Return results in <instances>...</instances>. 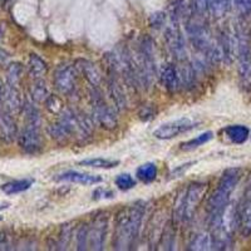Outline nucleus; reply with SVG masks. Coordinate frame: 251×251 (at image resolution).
Returning a JSON list of instances; mask_svg holds the SVG:
<instances>
[{
  "instance_id": "obj_1",
  "label": "nucleus",
  "mask_w": 251,
  "mask_h": 251,
  "mask_svg": "<svg viewBox=\"0 0 251 251\" xmlns=\"http://www.w3.org/2000/svg\"><path fill=\"white\" fill-rule=\"evenodd\" d=\"M145 210V203L138 201L118 212L113 235V246L116 250H128L133 246L140 235Z\"/></svg>"
},
{
  "instance_id": "obj_2",
  "label": "nucleus",
  "mask_w": 251,
  "mask_h": 251,
  "mask_svg": "<svg viewBox=\"0 0 251 251\" xmlns=\"http://www.w3.org/2000/svg\"><path fill=\"white\" fill-rule=\"evenodd\" d=\"M211 217V235H212V249L225 250L231 245L232 239L236 227L239 226V216H237V207L234 203L228 202L223 210Z\"/></svg>"
},
{
  "instance_id": "obj_3",
  "label": "nucleus",
  "mask_w": 251,
  "mask_h": 251,
  "mask_svg": "<svg viewBox=\"0 0 251 251\" xmlns=\"http://www.w3.org/2000/svg\"><path fill=\"white\" fill-rule=\"evenodd\" d=\"M237 39V59H239L240 84L245 91H251V38L245 23L240 22L235 30Z\"/></svg>"
},
{
  "instance_id": "obj_4",
  "label": "nucleus",
  "mask_w": 251,
  "mask_h": 251,
  "mask_svg": "<svg viewBox=\"0 0 251 251\" xmlns=\"http://www.w3.org/2000/svg\"><path fill=\"white\" fill-rule=\"evenodd\" d=\"M240 177H241V174H240L239 169H228L224 172L217 183L216 190L212 192L211 196L208 197L207 203H206V210L208 211V214H216L227 205L232 191L239 183Z\"/></svg>"
},
{
  "instance_id": "obj_5",
  "label": "nucleus",
  "mask_w": 251,
  "mask_h": 251,
  "mask_svg": "<svg viewBox=\"0 0 251 251\" xmlns=\"http://www.w3.org/2000/svg\"><path fill=\"white\" fill-rule=\"evenodd\" d=\"M206 191H207V183L206 182L191 183L183 196H181L177 201L176 208H175V217L177 220H182V221H190L202 201Z\"/></svg>"
},
{
  "instance_id": "obj_6",
  "label": "nucleus",
  "mask_w": 251,
  "mask_h": 251,
  "mask_svg": "<svg viewBox=\"0 0 251 251\" xmlns=\"http://www.w3.org/2000/svg\"><path fill=\"white\" fill-rule=\"evenodd\" d=\"M154 44L150 35H143L138 44L137 66L140 71L141 86L150 88L156 77V60H154Z\"/></svg>"
},
{
  "instance_id": "obj_7",
  "label": "nucleus",
  "mask_w": 251,
  "mask_h": 251,
  "mask_svg": "<svg viewBox=\"0 0 251 251\" xmlns=\"http://www.w3.org/2000/svg\"><path fill=\"white\" fill-rule=\"evenodd\" d=\"M91 97L94 118L97 120V122L102 126L103 128L109 129V131L116 128L118 125L116 111L104 100L97 87H93V91L91 92Z\"/></svg>"
},
{
  "instance_id": "obj_8",
  "label": "nucleus",
  "mask_w": 251,
  "mask_h": 251,
  "mask_svg": "<svg viewBox=\"0 0 251 251\" xmlns=\"http://www.w3.org/2000/svg\"><path fill=\"white\" fill-rule=\"evenodd\" d=\"M165 40L167 44V48L171 51L175 59L183 62L187 55V49H186V40L182 34L178 22L171 20V24L166 26L165 29Z\"/></svg>"
},
{
  "instance_id": "obj_9",
  "label": "nucleus",
  "mask_w": 251,
  "mask_h": 251,
  "mask_svg": "<svg viewBox=\"0 0 251 251\" xmlns=\"http://www.w3.org/2000/svg\"><path fill=\"white\" fill-rule=\"evenodd\" d=\"M197 126L196 122L191 121L190 118H180V120L171 121V122L163 123L156 131L153 132V136L158 140H171L177 137L180 134L191 131Z\"/></svg>"
},
{
  "instance_id": "obj_10",
  "label": "nucleus",
  "mask_w": 251,
  "mask_h": 251,
  "mask_svg": "<svg viewBox=\"0 0 251 251\" xmlns=\"http://www.w3.org/2000/svg\"><path fill=\"white\" fill-rule=\"evenodd\" d=\"M53 82L58 91L62 94H71L77 84V69L75 66L60 64L57 67L53 75Z\"/></svg>"
},
{
  "instance_id": "obj_11",
  "label": "nucleus",
  "mask_w": 251,
  "mask_h": 251,
  "mask_svg": "<svg viewBox=\"0 0 251 251\" xmlns=\"http://www.w3.org/2000/svg\"><path fill=\"white\" fill-rule=\"evenodd\" d=\"M18 142L20 149L28 153H37L43 147V138L40 134L39 127L26 125L18 134Z\"/></svg>"
},
{
  "instance_id": "obj_12",
  "label": "nucleus",
  "mask_w": 251,
  "mask_h": 251,
  "mask_svg": "<svg viewBox=\"0 0 251 251\" xmlns=\"http://www.w3.org/2000/svg\"><path fill=\"white\" fill-rule=\"evenodd\" d=\"M108 230V220L106 216L96 217L88 227V246L93 250H102L104 248V240Z\"/></svg>"
},
{
  "instance_id": "obj_13",
  "label": "nucleus",
  "mask_w": 251,
  "mask_h": 251,
  "mask_svg": "<svg viewBox=\"0 0 251 251\" xmlns=\"http://www.w3.org/2000/svg\"><path fill=\"white\" fill-rule=\"evenodd\" d=\"M117 75V72L111 69L108 80H107V88H108L109 97H111V100L114 103V108L117 109V111H123L126 106H127V98H126L125 91H123L122 86H121Z\"/></svg>"
},
{
  "instance_id": "obj_14",
  "label": "nucleus",
  "mask_w": 251,
  "mask_h": 251,
  "mask_svg": "<svg viewBox=\"0 0 251 251\" xmlns=\"http://www.w3.org/2000/svg\"><path fill=\"white\" fill-rule=\"evenodd\" d=\"M239 227L244 236L251 235V188L244 194L243 200L237 207Z\"/></svg>"
},
{
  "instance_id": "obj_15",
  "label": "nucleus",
  "mask_w": 251,
  "mask_h": 251,
  "mask_svg": "<svg viewBox=\"0 0 251 251\" xmlns=\"http://www.w3.org/2000/svg\"><path fill=\"white\" fill-rule=\"evenodd\" d=\"M160 77L163 87L170 93H175V92L178 91V88L182 84L181 83L180 69L177 68L176 64H174V63H166L162 69H161Z\"/></svg>"
},
{
  "instance_id": "obj_16",
  "label": "nucleus",
  "mask_w": 251,
  "mask_h": 251,
  "mask_svg": "<svg viewBox=\"0 0 251 251\" xmlns=\"http://www.w3.org/2000/svg\"><path fill=\"white\" fill-rule=\"evenodd\" d=\"M0 137L5 142H13L18 138V127L12 113L5 108H0Z\"/></svg>"
},
{
  "instance_id": "obj_17",
  "label": "nucleus",
  "mask_w": 251,
  "mask_h": 251,
  "mask_svg": "<svg viewBox=\"0 0 251 251\" xmlns=\"http://www.w3.org/2000/svg\"><path fill=\"white\" fill-rule=\"evenodd\" d=\"M75 69L77 72H79L83 77L88 80V83L92 87H97L102 82V77H100V71L97 69V67L94 66L93 63L88 59H78L75 62Z\"/></svg>"
},
{
  "instance_id": "obj_18",
  "label": "nucleus",
  "mask_w": 251,
  "mask_h": 251,
  "mask_svg": "<svg viewBox=\"0 0 251 251\" xmlns=\"http://www.w3.org/2000/svg\"><path fill=\"white\" fill-rule=\"evenodd\" d=\"M58 181H67V182L79 183V185H96V183L102 182V177L97 175L84 174V172L78 171H67L58 175Z\"/></svg>"
},
{
  "instance_id": "obj_19",
  "label": "nucleus",
  "mask_w": 251,
  "mask_h": 251,
  "mask_svg": "<svg viewBox=\"0 0 251 251\" xmlns=\"http://www.w3.org/2000/svg\"><path fill=\"white\" fill-rule=\"evenodd\" d=\"M0 98H1V102H3V108H5L10 113L20 111L24 107L22 96H20L17 87L6 86L3 89V93H1Z\"/></svg>"
},
{
  "instance_id": "obj_20",
  "label": "nucleus",
  "mask_w": 251,
  "mask_h": 251,
  "mask_svg": "<svg viewBox=\"0 0 251 251\" xmlns=\"http://www.w3.org/2000/svg\"><path fill=\"white\" fill-rule=\"evenodd\" d=\"M28 69H29V75H30L31 78L34 79H39V78L44 77L48 72V64H47L46 60L42 57H39L38 54H34L31 53L29 55L28 60Z\"/></svg>"
},
{
  "instance_id": "obj_21",
  "label": "nucleus",
  "mask_w": 251,
  "mask_h": 251,
  "mask_svg": "<svg viewBox=\"0 0 251 251\" xmlns=\"http://www.w3.org/2000/svg\"><path fill=\"white\" fill-rule=\"evenodd\" d=\"M225 133L230 141L234 143H237V145H241V143L246 142L250 136V131H249L248 127L241 125H232L227 126L225 128Z\"/></svg>"
},
{
  "instance_id": "obj_22",
  "label": "nucleus",
  "mask_w": 251,
  "mask_h": 251,
  "mask_svg": "<svg viewBox=\"0 0 251 251\" xmlns=\"http://www.w3.org/2000/svg\"><path fill=\"white\" fill-rule=\"evenodd\" d=\"M190 250L195 251H206L212 249V235L208 232H200L192 239L188 245Z\"/></svg>"
},
{
  "instance_id": "obj_23",
  "label": "nucleus",
  "mask_w": 251,
  "mask_h": 251,
  "mask_svg": "<svg viewBox=\"0 0 251 251\" xmlns=\"http://www.w3.org/2000/svg\"><path fill=\"white\" fill-rule=\"evenodd\" d=\"M157 175H158V170H157L156 163L153 162L143 163L136 171V176L138 177V180L145 183H150L156 180Z\"/></svg>"
},
{
  "instance_id": "obj_24",
  "label": "nucleus",
  "mask_w": 251,
  "mask_h": 251,
  "mask_svg": "<svg viewBox=\"0 0 251 251\" xmlns=\"http://www.w3.org/2000/svg\"><path fill=\"white\" fill-rule=\"evenodd\" d=\"M33 182H34V181L29 180V178L12 181V182L4 183V185L1 186V190H3V192H5L6 195L20 194V192H24L26 191V190H29L30 186L33 185Z\"/></svg>"
},
{
  "instance_id": "obj_25",
  "label": "nucleus",
  "mask_w": 251,
  "mask_h": 251,
  "mask_svg": "<svg viewBox=\"0 0 251 251\" xmlns=\"http://www.w3.org/2000/svg\"><path fill=\"white\" fill-rule=\"evenodd\" d=\"M30 96H31V100L37 103L46 102L47 98L49 97L48 87H47L46 82H44L42 78H39V79H35V82L31 84Z\"/></svg>"
},
{
  "instance_id": "obj_26",
  "label": "nucleus",
  "mask_w": 251,
  "mask_h": 251,
  "mask_svg": "<svg viewBox=\"0 0 251 251\" xmlns=\"http://www.w3.org/2000/svg\"><path fill=\"white\" fill-rule=\"evenodd\" d=\"M80 166L87 167H94V169H114L116 166L120 165V161L103 158V157H94V158H86L79 162Z\"/></svg>"
},
{
  "instance_id": "obj_27",
  "label": "nucleus",
  "mask_w": 251,
  "mask_h": 251,
  "mask_svg": "<svg viewBox=\"0 0 251 251\" xmlns=\"http://www.w3.org/2000/svg\"><path fill=\"white\" fill-rule=\"evenodd\" d=\"M6 86L17 87L23 75V66L18 62L10 63L6 68Z\"/></svg>"
},
{
  "instance_id": "obj_28",
  "label": "nucleus",
  "mask_w": 251,
  "mask_h": 251,
  "mask_svg": "<svg viewBox=\"0 0 251 251\" xmlns=\"http://www.w3.org/2000/svg\"><path fill=\"white\" fill-rule=\"evenodd\" d=\"M212 138H214V133H212L211 131L203 132V133L199 134V136H196V137L192 138V140L182 143V145H181V149H182L183 151H192V150L199 149L200 146H203L205 143H207L208 141H211Z\"/></svg>"
},
{
  "instance_id": "obj_29",
  "label": "nucleus",
  "mask_w": 251,
  "mask_h": 251,
  "mask_svg": "<svg viewBox=\"0 0 251 251\" xmlns=\"http://www.w3.org/2000/svg\"><path fill=\"white\" fill-rule=\"evenodd\" d=\"M48 133L50 134L51 138H54L57 141H66L67 138L71 137V133H69V131L67 129L66 126H64V123L60 120L49 125Z\"/></svg>"
},
{
  "instance_id": "obj_30",
  "label": "nucleus",
  "mask_w": 251,
  "mask_h": 251,
  "mask_svg": "<svg viewBox=\"0 0 251 251\" xmlns=\"http://www.w3.org/2000/svg\"><path fill=\"white\" fill-rule=\"evenodd\" d=\"M230 6V0H210L208 10L216 18H221L226 14Z\"/></svg>"
},
{
  "instance_id": "obj_31",
  "label": "nucleus",
  "mask_w": 251,
  "mask_h": 251,
  "mask_svg": "<svg viewBox=\"0 0 251 251\" xmlns=\"http://www.w3.org/2000/svg\"><path fill=\"white\" fill-rule=\"evenodd\" d=\"M114 183L120 190L122 191H128L131 188H133L136 186V181L133 180V177L129 174H121L116 177Z\"/></svg>"
},
{
  "instance_id": "obj_32",
  "label": "nucleus",
  "mask_w": 251,
  "mask_h": 251,
  "mask_svg": "<svg viewBox=\"0 0 251 251\" xmlns=\"http://www.w3.org/2000/svg\"><path fill=\"white\" fill-rule=\"evenodd\" d=\"M24 112H25V118H26V125L28 126H40V116L39 112L35 107L31 104H25L24 106Z\"/></svg>"
},
{
  "instance_id": "obj_33",
  "label": "nucleus",
  "mask_w": 251,
  "mask_h": 251,
  "mask_svg": "<svg viewBox=\"0 0 251 251\" xmlns=\"http://www.w3.org/2000/svg\"><path fill=\"white\" fill-rule=\"evenodd\" d=\"M88 246V226H82L77 232V249L86 250Z\"/></svg>"
},
{
  "instance_id": "obj_34",
  "label": "nucleus",
  "mask_w": 251,
  "mask_h": 251,
  "mask_svg": "<svg viewBox=\"0 0 251 251\" xmlns=\"http://www.w3.org/2000/svg\"><path fill=\"white\" fill-rule=\"evenodd\" d=\"M166 22V14L163 12H156L150 17V25L154 29H160Z\"/></svg>"
},
{
  "instance_id": "obj_35",
  "label": "nucleus",
  "mask_w": 251,
  "mask_h": 251,
  "mask_svg": "<svg viewBox=\"0 0 251 251\" xmlns=\"http://www.w3.org/2000/svg\"><path fill=\"white\" fill-rule=\"evenodd\" d=\"M47 103V108L49 109L53 113H59V112L63 111V106L60 103L59 98H57L55 96H49L46 100Z\"/></svg>"
},
{
  "instance_id": "obj_36",
  "label": "nucleus",
  "mask_w": 251,
  "mask_h": 251,
  "mask_svg": "<svg viewBox=\"0 0 251 251\" xmlns=\"http://www.w3.org/2000/svg\"><path fill=\"white\" fill-rule=\"evenodd\" d=\"M208 3L210 0H194L192 8H194L195 14L203 15L206 12H208Z\"/></svg>"
},
{
  "instance_id": "obj_37",
  "label": "nucleus",
  "mask_w": 251,
  "mask_h": 251,
  "mask_svg": "<svg viewBox=\"0 0 251 251\" xmlns=\"http://www.w3.org/2000/svg\"><path fill=\"white\" fill-rule=\"evenodd\" d=\"M69 239H71V226L64 225L62 226V232H60V237H59V249H66V246L68 245Z\"/></svg>"
},
{
  "instance_id": "obj_38",
  "label": "nucleus",
  "mask_w": 251,
  "mask_h": 251,
  "mask_svg": "<svg viewBox=\"0 0 251 251\" xmlns=\"http://www.w3.org/2000/svg\"><path fill=\"white\" fill-rule=\"evenodd\" d=\"M236 9L243 15L249 14L251 12V0H234Z\"/></svg>"
},
{
  "instance_id": "obj_39",
  "label": "nucleus",
  "mask_w": 251,
  "mask_h": 251,
  "mask_svg": "<svg viewBox=\"0 0 251 251\" xmlns=\"http://www.w3.org/2000/svg\"><path fill=\"white\" fill-rule=\"evenodd\" d=\"M192 165H195V162H187L185 163V165H181L178 166V167H176V169L170 174V180H172V178H178V177L183 176V174H185Z\"/></svg>"
},
{
  "instance_id": "obj_40",
  "label": "nucleus",
  "mask_w": 251,
  "mask_h": 251,
  "mask_svg": "<svg viewBox=\"0 0 251 251\" xmlns=\"http://www.w3.org/2000/svg\"><path fill=\"white\" fill-rule=\"evenodd\" d=\"M112 197H114V192L109 191V190H103L102 187L97 188V190L93 192V199H96V200H100V199H112Z\"/></svg>"
},
{
  "instance_id": "obj_41",
  "label": "nucleus",
  "mask_w": 251,
  "mask_h": 251,
  "mask_svg": "<svg viewBox=\"0 0 251 251\" xmlns=\"http://www.w3.org/2000/svg\"><path fill=\"white\" fill-rule=\"evenodd\" d=\"M150 107L149 106H145L142 108V111L140 112V117L142 118V120H150V118L154 117V112L153 111H150Z\"/></svg>"
},
{
  "instance_id": "obj_42",
  "label": "nucleus",
  "mask_w": 251,
  "mask_h": 251,
  "mask_svg": "<svg viewBox=\"0 0 251 251\" xmlns=\"http://www.w3.org/2000/svg\"><path fill=\"white\" fill-rule=\"evenodd\" d=\"M8 245V243H6V236L4 232H0V250H4V249H6L5 246Z\"/></svg>"
},
{
  "instance_id": "obj_43",
  "label": "nucleus",
  "mask_w": 251,
  "mask_h": 251,
  "mask_svg": "<svg viewBox=\"0 0 251 251\" xmlns=\"http://www.w3.org/2000/svg\"><path fill=\"white\" fill-rule=\"evenodd\" d=\"M8 58H9L8 53H6L5 50H3V49H0V64H3V63H5Z\"/></svg>"
},
{
  "instance_id": "obj_44",
  "label": "nucleus",
  "mask_w": 251,
  "mask_h": 251,
  "mask_svg": "<svg viewBox=\"0 0 251 251\" xmlns=\"http://www.w3.org/2000/svg\"><path fill=\"white\" fill-rule=\"evenodd\" d=\"M4 35V24H0V39L3 38Z\"/></svg>"
},
{
  "instance_id": "obj_45",
  "label": "nucleus",
  "mask_w": 251,
  "mask_h": 251,
  "mask_svg": "<svg viewBox=\"0 0 251 251\" xmlns=\"http://www.w3.org/2000/svg\"><path fill=\"white\" fill-rule=\"evenodd\" d=\"M3 89H4V87H3V84H1V80H0V96H1V93H3Z\"/></svg>"
},
{
  "instance_id": "obj_46",
  "label": "nucleus",
  "mask_w": 251,
  "mask_h": 251,
  "mask_svg": "<svg viewBox=\"0 0 251 251\" xmlns=\"http://www.w3.org/2000/svg\"><path fill=\"white\" fill-rule=\"evenodd\" d=\"M0 220H1V217H0Z\"/></svg>"
}]
</instances>
